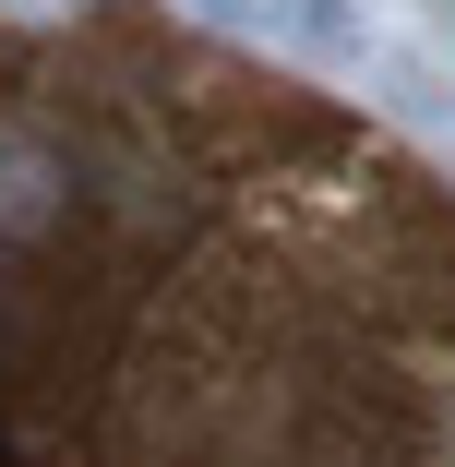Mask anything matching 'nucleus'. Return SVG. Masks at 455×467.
Returning a JSON list of instances; mask_svg holds the SVG:
<instances>
[{"mask_svg":"<svg viewBox=\"0 0 455 467\" xmlns=\"http://www.w3.org/2000/svg\"><path fill=\"white\" fill-rule=\"evenodd\" d=\"M0 467H455V192L132 0L0 13Z\"/></svg>","mask_w":455,"mask_h":467,"instance_id":"obj_1","label":"nucleus"}]
</instances>
